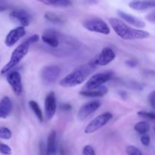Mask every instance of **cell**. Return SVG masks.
Returning a JSON list of instances; mask_svg holds the SVG:
<instances>
[{"label":"cell","mask_w":155,"mask_h":155,"mask_svg":"<svg viewBox=\"0 0 155 155\" xmlns=\"http://www.w3.org/2000/svg\"><path fill=\"white\" fill-rule=\"evenodd\" d=\"M108 22L117 36L125 40L144 39L150 36V33L148 32L140 29L133 28L120 18H110L108 19Z\"/></svg>","instance_id":"6da1fadb"},{"label":"cell","mask_w":155,"mask_h":155,"mask_svg":"<svg viewBox=\"0 0 155 155\" xmlns=\"http://www.w3.org/2000/svg\"><path fill=\"white\" fill-rule=\"evenodd\" d=\"M92 67V66H91ZM91 67H80L61 79L59 84L65 88H71L82 84L91 73Z\"/></svg>","instance_id":"7a4b0ae2"},{"label":"cell","mask_w":155,"mask_h":155,"mask_svg":"<svg viewBox=\"0 0 155 155\" xmlns=\"http://www.w3.org/2000/svg\"><path fill=\"white\" fill-rule=\"evenodd\" d=\"M30 44L27 42V41H24L21 44H20L13 51L12 55H11L9 61L5 65L1 71L2 74H5L10 71L15 66L21 62V61L27 55L28 53L29 48H30Z\"/></svg>","instance_id":"3957f363"},{"label":"cell","mask_w":155,"mask_h":155,"mask_svg":"<svg viewBox=\"0 0 155 155\" xmlns=\"http://www.w3.org/2000/svg\"><path fill=\"white\" fill-rule=\"evenodd\" d=\"M83 26L86 30L91 32H95L104 35H108L110 33L108 24L104 20L98 18H89L86 20L83 21Z\"/></svg>","instance_id":"277c9868"},{"label":"cell","mask_w":155,"mask_h":155,"mask_svg":"<svg viewBox=\"0 0 155 155\" xmlns=\"http://www.w3.org/2000/svg\"><path fill=\"white\" fill-rule=\"evenodd\" d=\"M112 117H113V114L110 112H105V113L98 115L88 124V125L85 128V133L92 134L98 131V130L104 127L112 119Z\"/></svg>","instance_id":"5b68a950"},{"label":"cell","mask_w":155,"mask_h":155,"mask_svg":"<svg viewBox=\"0 0 155 155\" xmlns=\"http://www.w3.org/2000/svg\"><path fill=\"white\" fill-rule=\"evenodd\" d=\"M111 78V75L108 73H98L94 74L86 82L83 90H92L99 88Z\"/></svg>","instance_id":"8992f818"},{"label":"cell","mask_w":155,"mask_h":155,"mask_svg":"<svg viewBox=\"0 0 155 155\" xmlns=\"http://www.w3.org/2000/svg\"><path fill=\"white\" fill-rule=\"evenodd\" d=\"M61 74V68L57 65H48L41 71V77L46 83H52L58 78Z\"/></svg>","instance_id":"52a82bcc"},{"label":"cell","mask_w":155,"mask_h":155,"mask_svg":"<svg viewBox=\"0 0 155 155\" xmlns=\"http://www.w3.org/2000/svg\"><path fill=\"white\" fill-rule=\"evenodd\" d=\"M7 81L16 95H21L23 91L21 76L18 71H12L7 76Z\"/></svg>","instance_id":"ba28073f"},{"label":"cell","mask_w":155,"mask_h":155,"mask_svg":"<svg viewBox=\"0 0 155 155\" xmlns=\"http://www.w3.org/2000/svg\"><path fill=\"white\" fill-rule=\"evenodd\" d=\"M57 110L55 94L54 92H50L46 95L45 99V116L48 120L52 119Z\"/></svg>","instance_id":"9c48e42d"},{"label":"cell","mask_w":155,"mask_h":155,"mask_svg":"<svg viewBox=\"0 0 155 155\" xmlns=\"http://www.w3.org/2000/svg\"><path fill=\"white\" fill-rule=\"evenodd\" d=\"M101 103L100 101H92L86 103L84 105L82 106L78 111L77 117L80 120H86L88 117L90 116L92 114L96 111L101 106Z\"/></svg>","instance_id":"30bf717a"},{"label":"cell","mask_w":155,"mask_h":155,"mask_svg":"<svg viewBox=\"0 0 155 155\" xmlns=\"http://www.w3.org/2000/svg\"><path fill=\"white\" fill-rule=\"evenodd\" d=\"M116 58V53L114 51L112 48L106 47L103 48L99 55L94 61V65H99V66H106L107 64L113 61Z\"/></svg>","instance_id":"8fae6325"},{"label":"cell","mask_w":155,"mask_h":155,"mask_svg":"<svg viewBox=\"0 0 155 155\" xmlns=\"http://www.w3.org/2000/svg\"><path fill=\"white\" fill-rule=\"evenodd\" d=\"M26 34V30L24 27L20 26V27H16L11 30L8 35L6 36L5 39V44L8 47H12L15 45L20 39L24 37V35Z\"/></svg>","instance_id":"7c38bea8"},{"label":"cell","mask_w":155,"mask_h":155,"mask_svg":"<svg viewBox=\"0 0 155 155\" xmlns=\"http://www.w3.org/2000/svg\"><path fill=\"white\" fill-rule=\"evenodd\" d=\"M10 18L21 24L22 27H28L30 25L31 16L27 11L24 9H15L10 13Z\"/></svg>","instance_id":"4fadbf2b"},{"label":"cell","mask_w":155,"mask_h":155,"mask_svg":"<svg viewBox=\"0 0 155 155\" xmlns=\"http://www.w3.org/2000/svg\"><path fill=\"white\" fill-rule=\"evenodd\" d=\"M117 14L120 18V19H122L125 22L128 23L130 25L136 27V28L142 29L145 27V23L143 21H142V20L136 18L135 16L126 13V12H123V11H118Z\"/></svg>","instance_id":"5bb4252c"},{"label":"cell","mask_w":155,"mask_h":155,"mask_svg":"<svg viewBox=\"0 0 155 155\" xmlns=\"http://www.w3.org/2000/svg\"><path fill=\"white\" fill-rule=\"evenodd\" d=\"M12 102L8 96H4L0 100V119H6L12 111Z\"/></svg>","instance_id":"9a60e30c"},{"label":"cell","mask_w":155,"mask_h":155,"mask_svg":"<svg viewBox=\"0 0 155 155\" xmlns=\"http://www.w3.org/2000/svg\"><path fill=\"white\" fill-rule=\"evenodd\" d=\"M131 8L136 11H144L155 8V0H134L129 4Z\"/></svg>","instance_id":"2e32d148"},{"label":"cell","mask_w":155,"mask_h":155,"mask_svg":"<svg viewBox=\"0 0 155 155\" xmlns=\"http://www.w3.org/2000/svg\"><path fill=\"white\" fill-rule=\"evenodd\" d=\"M42 40L52 48H57L59 45V40L54 30H47L42 36Z\"/></svg>","instance_id":"e0dca14e"},{"label":"cell","mask_w":155,"mask_h":155,"mask_svg":"<svg viewBox=\"0 0 155 155\" xmlns=\"http://www.w3.org/2000/svg\"><path fill=\"white\" fill-rule=\"evenodd\" d=\"M108 92V89L106 86H101L99 88L92 90H82L80 92V95L85 97H90V98H98L103 97Z\"/></svg>","instance_id":"ac0fdd59"},{"label":"cell","mask_w":155,"mask_h":155,"mask_svg":"<svg viewBox=\"0 0 155 155\" xmlns=\"http://www.w3.org/2000/svg\"><path fill=\"white\" fill-rule=\"evenodd\" d=\"M29 106L30 107V108L32 109V110L33 111V113L35 114V115L36 116L37 119L39 120V122L42 123L43 121V114H42V110H41L40 107L38 104V103L35 101H29Z\"/></svg>","instance_id":"d6986e66"},{"label":"cell","mask_w":155,"mask_h":155,"mask_svg":"<svg viewBox=\"0 0 155 155\" xmlns=\"http://www.w3.org/2000/svg\"><path fill=\"white\" fill-rule=\"evenodd\" d=\"M47 151H56V132L51 131L47 139Z\"/></svg>","instance_id":"ffe728a7"},{"label":"cell","mask_w":155,"mask_h":155,"mask_svg":"<svg viewBox=\"0 0 155 155\" xmlns=\"http://www.w3.org/2000/svg\"><path fill=\"white\" fill-rule=\"evenodd\" d=\"M134 130L139 134H146L150 130V125L146 121H140L135 125Z\"/></svg>","instance_id":"44dd1931"},{"label":"cell","mask_w":155,"mask_h":155,"mask_svg":"<svg viewBox=\"0 0 155 155\" xmlns=\"http://www.w3.org/2000/svg\"><path fill=\"white\" fill-rule=\"evenodd\" d=\"M47 5L56 6V7H68L71 5V2L70 0H46Z\"/></svg>","instance_id":"7402d4cb"},{"label":"cell","mask_w":155,"mask_h":155,"mask_svg":"<svg viewBox=\"0 0 155 155\" xmlns=\"http://www.w3.org/2000/svg\"><path fill=\"white\" fill-rule=\"evenodd\" d=\"M45 18L48 20V21H51L52 23H55V24H60V23H63L64 20L61 16L58 15L57 14L52 13V12H46L45 14Z\"/></svg>","instance_id":"603a6c76"},{"label":"cell","mask_w":155,"mask_h":155,"mask_svg":"<svg viewBox=\"0 0 155 155\" xmlns=\"http://www.w3.org/2000/svg\"><path fill=\"white\" fill-rule=\"evenodd\" d=\"M12 133L11 130L7 127H0V139L8 140L12 138Z\"/></svg>","instance_id":"cb8c5ba5"},{"label":"cell","mask_w":155,"mask_h":155,"mask_svg":"<svg viewBox=\"0 0 155 155\" xmlns=\"http://www.w3.org/2000/svg\"><path fill=\"white\" fill-rule=\"evenodd\" d=\"M127 153L129 155H142V151L139 149L138 148H136V146H133V145H130V146L127 147Z\"/></svg>","instance_id":"d4e9b609"},{"label":"cell","mask_w":155,"mask_h":155,"mask_svg":"<svg viewBox=\"0 0 155 155\" xmlns=\"http://www.w3.org/2000/svg\"><path fill=\"white\" fill-rule=\"evenodd\" d=\"M137 114L139 115V116H140L141 117L145 118V119L151 120H155V113H153V112L139 111L138 112Z\"/></svg>","instance_id":"484cf974"},{"label":"cell","mask_w":155,"mask_h":155,"mask_svg":"<svg viewBox=\"0 0 155 155\" xmlns=\"http://www.w3.org/2000/svg\"><path fill=\"white\" fill-rule=\"evenodd\" d=\"M0 153L4 155H11L12 154V148L8 145L0 142Z\"/></svg>","instance_id":"4316f807"},{"label":"cell","mask_w":155,"mask_h":155,"mask_svg":"<svg viewBox=\"0 0 155 155\" xmlns=\"http://www.w3.org/2000/svg\"><path fill=\"white\" fill-rule=\"evenodd\" d=\"M83 155H95V150L90 145H86L83 149Z\"/></svg>","instance_id":"83f0119b"},{"label":"cell","mask_w":155,"mask_h":155,"mask_svg":"<svg viewBox=\"0 0 155 155\" xmlns=\"http://www.w3.org/2000/svg\"><path fill=\"white\" fill-rule=\"evenodd\" d=\"M148 102L154 110H155V90L152 91L148 95Z\"/></svg>","instance_id":"f1b7e54d"},{"label":"cell","mask_w":155,"mask_h":155,"mask_svg":"<svg viewBox=\"0 0 155 155\" xmlns=\"http://www.w3.org/2000/svg\"><path fill=\"white\" fill-rule=\"evenodd\" d=\"M141 142H142V144L144 146H148L150 145V142H151L150 136L146 134L142 135V137H141Z\"/></svg>","instance_id":"f546056e"},{"label":"cell","mask_w":155,"mask_h":155,"mask_svg":"<svg viewBox=\"0 0 155 155\" xmlns=\"http://www.w3.org/2000/svg\"><path fill=\"white\" fill-rule=\"evenodd\" d=\"M39 36L38 34H34V35H32L31 36L28 38L27 39H26L27 42H29L30 44L33 43V42H36L37 41H39Z\"/></svg>","instance_id":"4dcf8cb0"},{"label":"cell","mask_w":155,"mask_h":155,"mask_svg":"<svg viewBox=\"0 0 155 155\" xmlns=\"http://www.w3.org/2000/svg\"><path fill=\"white\" fill-rule=\"evenodd\" d=\"M146 20L149 22L154 23L155 24V12H151V13L148 14L146 17H145Z\"/></svg>","instance_id":"1f68e13d"},{"label":"cell","mask_w":155,"mask_h":155,"mask_svg":"<svg viewBox=\"0 0 155 155\" xmlns=\"http://www.w3.org/2000/svg\"><path fill=\"white\" fill-rule=\"evenodd\" d=\"M126 64L129 67H130V68H135V67L137 66L138 61L136 60H134V59H130V60H128L127 61H126Z\"/></svg>","instance_id":"d6a6232c"},{"label":"cell","mask_w":155,"mask_h":155,"mask_svg":"<svg viewBox=\"0 0 155 155\" xmlns=\"http://www.w3.org/2000/svg\"><path fill=\"white\" fill-rule=\"evenodd\" d=\"M61 109L64 110V111H68V110H71L72 109V106L68 103H64L61 105Z\"/></svg>","instance_id":"836d02e7"},{"label":"cell","mask_w":155,"mask_h":155,"mask_svg":"<svg viewBox=\"0 0 155 155\" xmlns=\"http://www.w3.org/2000/svg\"><path fill=\"white\" fill-rule=\"evenodd\" d=\"M8 8V5L4 1L0 0V12H2Z\"/></svg>","instance_id":"e575fe53"},{"label":"cell","mask_w":155,"mask_h":155,"mask_svg":"<svg viewBox=\"0 0 155 155\" xmlns=\"http://www.w3.org/2000/svg\"><path fill=\"white\" fill-rule=\"evenodd\" d=\"M59 152H60V155H66V151H65L64 148L63 146H61L60 148V151H59Z\"/></svg>","instance_id":"d590c367"},{"label":"cell","mask_w":155,"mask_h":155,"mask_svg":"<svg viewBox=\"0 0 155 155\" xmlns=\"http://www.w3.org/2000/svg\"><path fill=\"white\" fill-rule=\"evenodd\" d=\"M45 155H56V151H47L45 152Z\"/></svg>","instance_id":"8d00e7d4"},{"label":"cell","mask_w":155,"mask_h":155,"mask_svg":"<svg viewBox=\"0 0 155 155\" xmlns=\"http://www.w3.org/2000/svg\"><path fill=\"white\" fill-rule=\"evenodd\" d=\"M37 1L43 3V4H45V5H47V3H46V0H37Z\"/></svg>","instance_id":"74e56055"},{"label":"cell","mask_w":155,"mask_h":155,"mask_svg":"<svg viewBox=\"0 0 155 155\" xmlns=\"http://www.w3.org/2000/svg\"><path fill=\"white\" fill-rule=\"evenodd\" d=\"M154 132H155V127H154Z\"/></svg>","instance_id":"f35d334b"}]
</instances>
